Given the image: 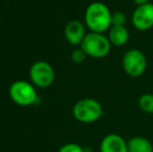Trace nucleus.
<instances>
[{"label":"nucleus","instance_id":"dca6fc26","mask_svg":"<svg viewBox=\"0 0 153 152\" xmlns=\"http://www.w3.org/2000/svg\"><path fill=\"white\" fill-rule=\"evenodd\" d=\"M133 3L137 4V6L139 5H144V4H147L150 2V0H132Z\"/></svg>","mask_w":153,"mask_h":152},{"label":"nucleus","instance_id":"9d476101","mask_svg":"<svg viewBox=\"0 0 153 152\" xmlns=\"http://www.w3.org/2000/svg\"><path fill=\"white\" fill-rule=\"evenodd\" d=\"M129 30L126 26H111L107 31V38L111 45L117 47L124 46L129 41Z\"/></svg>","mask_w":153,"mask_h":152},{"label":"nucleus","instance_id":"ddd939ff","mask_svg":"<svg viewBox=\"0 0 153 152\" xmlns=\"http://www.w3.org/2000/svg\"><path fill=\"white\" fill-rule=\"evenodd\" d=\"M127 22L126 15L123 12L117 10L111 14V26H125Z\"/></svg>","mask_w":153,"mask_h":152},{"label":"nucleus","instance_id":"39448f33","mask_svg":"<svg viewBox=\"0 0 153 152\" xmlns=\"http://www.w3.org/2000/svg\"><path fill=\"white\" fill-rule=\"evenodd\" d=\"M10 99L21 106H29L38 100L36 91L31 83L27 81H15L10 87Z\"/></svg>","mask_w":153,"mask_h":152},{"label":"nucleus","instance_id":"1a4fd4ad","mask_svg":"<svg viewBox=\"0 0 153 152\" xmlns=\"http://www.w3.org/2000/svg\"><path fill=\"white\" fill-rule=\"evenodd\" d=\"M85 36H87L85 27L80 21L72 20L65 27V37H66L67 41L73 46L81 45Z\"/></svg>","mask_w":153,"mask_h":152},{"label":"nucleus","instance_id":"4468645a","mask_svg":"<svg viewBox=\"0 0 153 152\" xmlns=\"http://www.w3.org/2000/svg\"><path fill=\"white\" fill-rule=\"evenodd\" d=\"M87 56L88 55L85 54V51L81 48H79V49H75L72 52V54H71V59H72V62L75 64H81L85 61Z\"/></svg>","mask_w":153,"mask_h":152},{"label":"nucleus","instance_id":"f257e3e1","mask_svg":"<svg viewBox=\"0 0 153 152\" xmlns=\"http://www.w3.org/2000/svg\"><path fill=\"white\" fill-rule=\"evenodd\" d=\"M111 14L109 7L100 1L92 2L85 13V23L92 33H104L111 27Z\"/></svg>","mask_w":153,"mask_h":152},{"label":"nucleus","instance_id":"9b49d317","mask_svg":"<svg viewBox=\"0 0 153 152\" xmlns=\"http://www.w3.org/2000/svg\"><path fill=\"white\" fill-rule=\"evenodd\" d=\"M128 152H153V145L144 136H133L127 142Z\"/></svg>","mask_w":153,"mask_h":152},{"label":"nucleus","instance_id":"0eeeda50","mask_svg":"<svg viewBox=\"0 0 153 152\" xmlns=\"http://www.w3.org/2000/svg\"><path fill=\"white\" fill-rule=\"evenodd\" d=\"M132 26L139 31H147L153 27V3L149 2L134 8L131 15Z\"/></svg>","mask_w":153,"mask_h":152},{"label":"nucleus","instance_id":"6e6552de","mask_svg":"<svg viewBox=\"0 0 153 152\" xmlns=\"http://www.w3.org/2000/svg\"><path fill=\"white\" fill-rule=\"evenodd\" d=\"M100 152H128L127 142L120 134H106L100 143Z\"/></svg>","mask_w":153,"mask_h":152},{"label":"nucleus","instance_id":"2eb2a0df","mask_svg":"<svg viewBox=\"0 0 153 152\" xmlns=\"http://www.w3.org/2000/svg\"><path fill=\"white\" fill-rule=\"evenodd\" d=\"M57 152H85V150L76 143H68L62 146Z\"/></svg>","mask_w":153,"mask_h":152},{"label":"nucleus","instance_id":"20e7f679","mask_svg":"<svg viewBox=\"0 0 153 152\" xmlns=\"http://www.w3.org/2000/svg\"><path fill=\"white\" fill-rule=\"evenodd\" d=\"M122 67L128 76L133 78L141 77L147 70V57L140 49H130L123 55Z\"/></svg>","mask_w":153,"mask_h":152},{"label":"nucleus","instance_id":"423d86ee","mask_svg":"<svg viewBox=\"0 0 153 152\" xmlns=\"http://www.w3.org/2000/svg\"><path fill=\"white\" fill-rule=\"evenodd\" d=\"M29 77L36 87H48L54 81L55 74L50 64L46 62H36L31 66Z\"/></svg>","mask_w":153,"mask_h":152},{"label":"nucleus","instance_id":"7ed1b4c3","mask_svg":"<svg viewBox=\"0 0 153 152\" xmlns=\"http://www.w3.org/2000/svg\"><path fill=\"white\" fill-rule=\"evenodd\" d=\"M80 48L88 56L94 59H104L109 54L111 44L107 36L99 33H89L83 39Z\"/></svg>","mask_w":153,"mask_h":152},{"label":"nucleus","instance_id":"f8f14e48","mask_svg":"<svg viewBox=\"0 0 153 152\" xmlns=\"http://www.w3.org/2000/svg\"><path fill=\"white\" fill-rule=\"evenodd\" d=\"M139 108L146 114H153V94L146 93L139 98Z\"/></svg>","mask_w":153,"mask_h":152},{"label":"nucleus","instance_id":"f03ea898","mask_svg":"<svg viewBox=\"0 0 153 152\" xmlns=\"http://www.w3.org/2000/svg\"><path fill=\"white\" fill-rule=\"evenodd\" d=\"M74 118L80 123L91 124L100 120L103 116V108L99 101L93 98H85L75 103L72 110Z\"/></svg>","mask_w":153,"mask_h":152}]
</instances>
